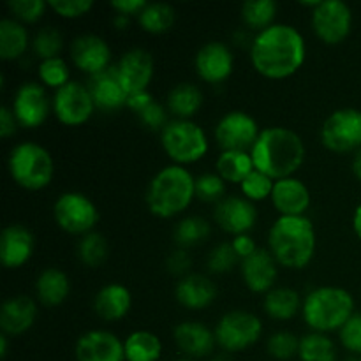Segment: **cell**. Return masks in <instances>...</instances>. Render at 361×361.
Masks as SVG:
<instances>
[{"label":"cell","mask_w":361,"mask_h":361,"mask_svg":"<svg viewBox=\"0 0 361 361\" xmlns=\"http://www.w3.org/2000/svg\"><path fill=\"white\" fill-rule=\"evenodd\" d=\"M113 67L127 95L147 92L155 74L154 55L145 48L127 49Z\"/></svg>","instance_id":"9a60e30c"},{"label":"cell","mask_w":361,"mask_h":361,"mask_svg":"<svg viewBox=\"0 0 361 361\" xmlns=\"http://www.w3.org/2000/svg\"><path fill=\"white\" fill-rule=\"evenodd\" d=\"M351 171H353V175L356 176V180H360L361 182V148L358 152H355V154H353Z\"/></svg>","instance_id":"9f6ffc18"},{"label":"cell","mask_w":361,"mask_h":361,"mask_svg":"<svg viewBox=\"0 0 361 361\" xmlns=\"http://www.w3.org/2000/svg\"><path fill=\"white\" fill-rule=\"evenodd\" d=\"M35 238L23 224H9L0 235V263L7 270L25 267L34 256Z\"/></svg>","instance_id":"603a6c76"},{"label":"cell","mask_w":361,"mask_h":361,"mask_svg":"<svg viewBox=\"0 0 361 361\" xmlns=\"http://www.w3.org/2000/svg\"><path fill=\"white\" fill-rule=\"evenodd\" d=\"M275 180H271L270 176H267L264 173L254 169L242 183H240V190H242V196L247 197L249 201H252L254 204L261 203L264 200H270L271 192H274Z\"/></svg>","instance_id":"ee69618b"},{"label":"cell","mask_w":361,"mask_h":361,"mask_svg":"<svg viewBox=\"0 0 361 361\" xmlns=\"http://www.w3.org/2000/svg\"><path fill=\"white\" fill-rule=\"evenodd\" d=\"M78 259L88 268H99L104 264V261L108 259L109 254V245L108 240L104 235L97 231H92L88 235L81 236L80 242H78Z\"/></svg>","instance_id":"74e56055"},{"label":"cell","mask_w":361,"mask_h":361,"mask_svg":"<svg viewBox=\"0 0 361 361\" xmlns=\"http://www.w3.org/2000/svg\"><path fill=\"white\" fill-rule=\"evenodd\" d=\"M14 116L23 129H37L53 113L51 99L48 97L46 87L39 81H25L18 87L11 102Z\"/></svg>","instance_id":"5bb4252c"},{"label":"cell","mask_w":361,"mask_h":361,"mask_svg":"<svg viewBox=\"0 0 361 361\" xmlns=\"http://www.w3.org/2000/svg\"><path fill=\"white\" fill-rule=\"evenodd\" d=\"M161 147L173 164L187 168L204 159L210 150V140L194 120L171 118L161 133Z\"/></svg>","instance_id":"52a82bcc"},{"label":"cell","mask_w":361,"mask_h":361,"mask_svg":"<svg viewBox=\"0 0 361 361\" xmlns=\"http://www.w3.org/2000/svg\"><path fill=\"white\" fill-rule=\"evenodd\" d=\"M37 319V303L27 295L7 298L0 307V330L7 337H18L30 330Z\"/></svg>","instance_id":"cb8c5ba5"},{"label":"cell","mask_w":361,"mask_h":361,"mask_svg":"<svg viewBox=\"0 0 361 361\" xmlns=\"http://www.w3.org/2000/svg\"><path fill=\"white\" fill-rule=\"evenodd\" d=\"M300 361H338V351L330 335L309 331L300 337Z\"/></svg>","instance_id":"8d00e7d4"},{"label":"cell","mask_w":361,"mask_h":361,"mask_svg":"<svg viewBox=\"0 0 361 361\" xmlns=\"http://www.w3.org/2000/svg\"><path fill=\"white\" fill-rule=\"evenodd\" d=\"M190 268H192V257H190L189 250L187 249L176 247V249L173 250L171 254H168V257H166V270L171 275H175V277L182 279L185 277V275L192 274Z\"/></svg>","instance_id":"681fc988"},{"label":"cell","mask_w":361,"mask_h":361,"mask_svg":"<svg viewBox=\"0 0 361 361\" xmlns=\"http://www.w3.org/2000/svg\"><path fill=\"white\" fill-rule=\"evenodd\" d=\"M254 169L250 152H221L215 161V173H219L226 183L240 185Z\"/></svg>","instance_id":"d6a6232c"},{"label":"cell","mask_w":361,"mask_h":361,"mask_svg":"<svg viewBox=\"0 0 361 361\" xmlns=\"http://www.w3.org/2000/svg\"><path fill=\"white\" fill-rule=\"evenodd\" d=\"M7 169L18 187L25 190L46 189L55 178V161L49 150L35 141L14 145L7 157Z\"/></svg>","instance_id":"8992f818"},{"label":"cell","mask_w":361,"mask_h":361,"mask_svg":"<svg viewBox=\"0 0 361 361\" xmlns=\"http://www.w3.org/2000/svg\"><path fill=\"white\" fill-rule=\"evenodd\" d=\"M126 361H161L162 342L159 335L148 330H136L123 341Z\"/></svg>","instance_id":"1f68e13d"},{"label":"cell","mask_w":361,"mask_h":361,"mask_svg":"<svg viewBox=\"0 0 361 361\" xmlns=\"http://www.w3.org/2000/svg\"><path fill=\"white\" fill-rule=\"evenodd\" d=\"M226 182L219 173H201L196 176V200L219 204L226 197Z\"/></svg>","instance_id":"7bdbcfd3"},{"label":"cell","mask_w":361,"mask_h":361,"mask_svg":"<svg viewBox=\"0 0 361 361\" xmlns=\"http://www.w3.org/2000/svg\"><path fill=\"white\" fill-rule=\"evenodd\" d=\"M18 127H20V123H18L11 106L4 104L2 108H0V136H2L4 140H9V137H13L14 134H16Z\"/></svg>","instance_id":"f907efd6"},{"label":"cell","mask_w":361,"mask_h":361,"mask_svg":"<svg viewBox=\"0 0 361 361\" xmlns=\"http://www.w3.org/2000/svg\"><path fill=\"white\" fill-rule=\"evenodd\" d=\"M113 25H115L116 30H126L130 25V18L123 16V14H115V16H113Z\"/></svg>","instance_id":"6f0895ef"},{"label":"cell","mask_w":361,"mask_h":361,"mask_svg":"<svg viewBox=\"0 0 361 361\" xmlns=\"http://www.w3.org/2000/svg\"><path fill=\"white\" fill-rule=\"evenodd\" d=\"M176 361H196V360H190V358H180V360H176Z\"/></svg>","instance_id":"6125c7cd"},{"label":"cell","mask_w":361,"mask_h":361,"mask_svg":"<svg viewBox=\"0 0 361 361\" xmlns=\"http://www.w3.org/2000/svg\"><path fill=\"white\" fill-rule=\"evenodd\" d=\"M203 106V92L196 83L182 81L176 83L166 97V108L171 113V118L192 120Z\"/></svg>","instance_id":"f1b7e54d"},{"label":"cell","mask_w":361,"mask_h":361,"mask_svg":"<svg viewBox=\"0 0 361 361\" xmlns=\"http://www.w3.org/2000/svg\"><path fill=\"white\" fill-rule=\"evenodd\" d=\"M53 219L62 231L74 236H85L95 231L101 212L97 204L83 192L67 190L56 197L53 204Z\"/></svg>","instance_id":"9c48e42d"},{"label":"cell","mask_w":361,"mask_h":361,"mask_svg":"<svg viewBox=\"0 0 361 361\" xmlns=\"http://www.w3.org/2000/svg\"><path fill=\"white\" fill-rule=\"evenodd\" d=\"M214 221L222 231L233 238L240 235H250L257 222V208L252 201L243 196H226L219 204H215Z\"/></svg>","instance_id":"ac0fdd59"},{"label":"cell","mask_w":361,"mask_h":361,"mask_svg":"<svg viewBox=\"0 0 361 361\" xmlns=\"http://www.w3.org/2000/svg\"><path fill=\"white\" fill-rule=\"evenodd\" d=\"M310 23L316 37L328 46L344 42L353 32V11L342 0H317L310 11Z\"/></svg>","instance_id":"8fae6325"},{"label":"cell","mask_w":361,"mask_h":361,"mask_svg":"<svg viewBox=\"0 0 361 361\" xmlns=\"http://www.w3.org/2000/svg\"><path fill=\"white\" fill-rule=\"evenodd\" d=\"M196 200V176L185 166L168 164L159 169L147 185L145 201L152 215L173 219Z\"/></svg>","instance_id":"277c9868"},{"label":"cell","mask_w":361,"mask_h":361,"mask_svg":"<svg viewBox=\"0 0 361 361\" xmlns=\"http://www.w3.org/2000/svg\"><path fill=\"white\" fill-rule=\"evenodd\" d=\"M136 20L143 32L161 35L171 30L176 20V13L175 7L166 2H148Z\"/></svg>","instance_id":"836d02e7"},{"label":"cell","mask_w":361,"mask_h":361,"mask_svg":"<svg viewBox=\"0 0 361 361\" xmlns=\"http://www.w3.org/2000/svg\"><path fill=\"white\" fill-rule=\"evenodd\" d=\"M210 361H231V358H229L228 353H221V355H215Z\"/></svg>","instance_id":"91938a15"},{"label":"cell","mask_w":361,"mask_h":361,"mask_svg":"<svg viewBox=\"0 0 361 361\" xmlns=\"http://www.w3.org/2000/svg\"><path fill=\"white\" fill-rule=\"evenodd\" d=\"M217 348L222 353H242L252 348L263 337V321L254 312L233 309L221 316L214 328Z\"/></svg>","instance_id":"ba28073f"},{"label":"cell","mask_w":361,"mask_h":361,"mask_svg":"<svg viewBox=\"0 0 361 361\" xmlns=\"http://www.w3.org/2000/svg\"><path fill=\"white\" fill-rule=\"evenodd\" d=\"M71 60L74 67L88 78L97 76L113 67V53L108 41L97 34H81L71 42Z\"/></svg>","instance_id":"2e32d148"},{"label":"cell","mask_w":361,"mask_h":361,"mask_svg":"<svg viewBox=\"0 0 361 361\" xmlns=\"http://www.w3.org/2000/svg\"><path fill=\"white\" fill-rule=\"evenodd\" d=\"M353 231H355L356 238L361 242V203L353 212Z\"/></svg>","instance_id":"11a10c76"},{"label":"cell","mask_w":361,"mask_h":361,"mask_svg":"<svg viewBox=\"0 0 361 361\" xmlns=\"http://www.w3.org/2000/svg\"><path fill=\"white\" fill-rule=\"evenodd\" d=\"M238 263H242V261L236 256L231 242L217 243L207 256V268L214 275L229 274V271L235 270Z\"/></svg>","instance_id":"b9f144b4"},{"label":"cell","mask_w":361,"mask_h":361,"mask_svg":"<svg viewBox=\"0 0 361 361\" xmlns=\"http://www.w3.org/2000/svg\"><path fill=\"white\" fill-rule=\"evenodd\" d=\"M355 314V298L348 289L338 286H319L303 298V323L316 334H338Z\"/></svg>","instance_id":"5b68a950"},{"label":"cell","mask_w":361,"mask_h":361,"mask_svg":"<svg viewBox=\"0 0 361 361\" xmlns=\"http://www.w3.org/2000/svg\"><path fill=\"white\" fill-rule=\"evenodd\" d=\"M48 9V2L44 0H9L7 2L11 18L23 25L37 23Z\"/></svg>","instance_id":"f6af8a7d"},{"label":"cell","mask_w":361,"mask_h":361,"mask_svg":"<svg viewBox=\"0 0 361 361\" xmlns=\"http://www.w3.org/2000/svg\"><path fill=\"white\" fill-rule=\"evenodd\" d=\"M71 281L60 268L49 267L35 279V298L44 307H59L69 298Z\"/></svg>","instance_id":"83f0119b"},{"label":"cell","mask_w":361,"mask_h":361,"mask_svg":"<svg viewBox=\"0 0 361 361\" xmlns=\"http://www.w3.org/2000/svg\"><path fill=\"white\" fill-rule=\"evenodd\" d=\"M279 6L275 0H247L242 4L240 16H242L243 25L254 34L267 30L271 25H275Z\"/></svg>","instance_id":"d590c367"},{"label":"cell","mask_w":361,"mask_h":361,"mask_svg":"<svg viewBox=\"0 0 361 361\" xmlns=\"http://www.w3.org/2000/svg\"><path fill=\"white\" fill-rule=\"evenodd\" d=\"M271 204L282 217H303L312 203V194L298 176L277 180L271 192Z\"/></svg>","instance_id":"7402d4cb"},{"label":"cell","mask_w":361,"mask_h":361,"mask_svg":"<svg viewBox=\"0 0 361 361\" xmlns=\"http://www.w3.org/2000/svg\"><path fill=\"white\" fill-rule=\"evenodd\" d=\"M175 298L183 309L204 310L217 300V286L207 275L189 274L176 282Z\"/></svg>","instance_id":"484cf974"},{"label":"cell","mask_w":361,"mask_h":361,"mask_svg":"<svg viewBox=\"0 0 361 361\" xmlns=\"http://www.w3.org/2000/svg\"><path fill=\"white\" fill-rule=\"evenodd\" d=\"M48 7L63 20H78L94 9L92 0H48Z\"/></svg>","instance_id":"bcb514c9"},{"label":"cell","mask_w":361,"mask_h":361,"mask_svg":"<svg viewBox=\"0 0 361 361\" xmlns=\"http://www.w3.org/2000/svg\"><path fill=\"white\" fill-rule=\"evenodd\" d=\"M137 118H140L141 126H145L150 130H157L159 134L162 133L166 126L171 122V113L166 108V104H161V102L154 101L148 108H145L143 111L137 113Z\"/></svg>","instance_id":"7dc6e473"},{"label":"cell","mask_w":361,"mask_h":361,"mask_svg":"<svg viewBox=\"0 0 361 361\" xmlns=\"http://www.w3.org/2000/svg\"><path fill=\"white\" fill-rule=\"evenodd\" d=\"M51 104L53 115L62 126L67 127L85 126L97 111L88 85L74 80L53 94Z\"/></svg>","instance_id":"7c38bea8"},{"label":"cell","mask_w":361,"mask_h":361,"mask_svg":"<svg viewBox=\"0 0 361 361\" xmlns=\"http://www.w3.org/2000/svg\"><path fill=\"white\" fill-rule=\"evenodd\" d=\"M37 78L39 83L46 88H53V90H59V88L66 87L71 80V69L69 63L62 59V56H56V59L42 60L39 62L37 67Z\"/></svg>","instance_id":"f35d334b"},{"label":"cell","mask_w":361,"mask_h":361,"mask_svg":"<svg viewBox=\"0 0 361 361\" xmlns=\"http://www.w3.org/2000/svg\"><path fill=\"white\" fill-rule=\"evenodd\" d=\"M194 69L204 83L221 85L228 81L235 71V55L226 42L210 41L197 49Z\"/></svg>","instance_id":"e0dca14e"},{"label":"cell","mask_w":361,"mask_h":361,"mask_svg":"<svg viewBox=\"0 0 361 361\" xmlns=\"http://www.w3.org/2000/svg\"><path fill=\"white\" fill-rule=\"evenodd\" d=\"M210 235L212 224L200 215H187V217L180 219L178 224L175 226V231H173L176 247L187 250L204 243L210 238Z\"/></svg>","instance_id":"e575fe53"},{"label":"cell","mask_w":361,"mask_h":361,"mask_svg":"<svg viewBox=\"0 0 361 361\" xmlns=\"http://www.w3.org/2000/svg\"><path fill=\"white\" fill-rule=\"evenodd\" d=\"M321 143L334 154H355L361 148V109L331 111L321 126Z\"/></svg>","instance_id":"30bf717a"},{"label":"cell","mask_w":361,"mask_h":361,"mask_svg":"<svg viewBox=\"0 0 361 361\" xmlns=\"http://www.w3.org/2000/svg\"><path fill=\"white\" fill-rule=\"evenodd\" d=\"M303 298L293 288H279L275 286L271 291L263 296V310L274 321H291L302 314Z\"/></svg>","instance_id":"f546056e"},{"label":"cell","mask_w":361,"mask_h":361,"mask_svg":"<svg viewBox=\"0 0 361 361\" xmlns=\"http://www.w3.org/2000/svg\"><path fill=\"white\" fill-rule=\"evenodd\" d=\"M300 337L289 330H279L267 341V353L277 361H289L298 358Z\"/></svg>","instance_id":"ab89813d"},{"label":"cell","mask_w":361,"mask_h":361,"mask_svg":"<svg viewBox=\"0 0 361 361\" xmlns=\"http://www.w3.org/2000/svg\"><path fill=\"white\" fill-rule=\"evenodd\" d=\"M231 245L233 249H235L236 256L240 257V261L247 259L249 256H252L254 252H256L259 247L256 245V242H254V238L250 235H240V236H235V238L231 240Z\"/></svg>","instance_id":"f5cc1de1"},{"label":"cell","mask_w":361,"mask_h":361,"mask_svg":"<svg viewBox=\"0 0 361 361\" xmlns=\"http://www.w3.org/2000/svg\"><path fill=\"white\" fill-rule=\"evenodd\" d=\"M147 4L148 2H145V0H115V2H111L109 6H111V9L115 11L116 14H123V16H129V18H137Z\"/></svg>","instance_id":"816d5d0a"},{"label":"cell","mask_w":361,"mask_h":361,"mask_svg":"<svg viewBox=\"0 0 361 361\" xmlns=\"http://www.w3.org/2000/svg\"><path fill=\"white\" fill-rule=\"evenodd\" d=\"M87 85L97 111L115 113L127 108V99H129V95L123 90L122 83H120L118 76L115 73V67H109L104 73L88 78Z\"/></svg>","instance_id":"d4e9b609"},{"label":"cell","mask_w":361,"mask_h":361,"mask_svg":"<svg viewBox=\"0 0 361 361\" xmlns=\"http://www.w3.org/2000/svg\"><path fill=\"white\" fill-rule=\"evenodd\" d=\"M9 338L7 335L0 334V358L2 360H6L9 355Z\"/></svg>","instance_id":"680465c9"},{"label":"cell","mask_w":361,"mask_h":361,"mask_svg":"<svg viewBox=\"0 0 361 361\" xmlns=\"http://www.w3.org/2000/svg\"><path fill=\"white\" fill-rule=\"evenodd\" d=\"M243 284L250 293L267 295L275 288L279 279V263L268 249H257L252 256L240 263Z\"/></svg>","instance_id":"44dd1931"},{"label":"cell","mask_w":361,"mask_h":361,"mask_svg":"<svg viewBox=\"0 0 361 361\" xmlns=\"http://www.w3.org/2000/svg\"><path fill=\"white\" fill-rule=\"evenodd\" d=\"M307 148L296 130L282 126L261 129L259 137L250 150L254 168L271 180L296 176L305 162Z\"/></svg>","instance_id":"7a4b0ae2"},{"label":"cell","mask_w":361,"mask_h":361,"mask_svg":"<svg viewBox=\"0 0 361 361\" xmlns=\"http://www.w3.org/2000/svg\"><path fill=\"white\" fill-rule=\"evenodd\" d=\"M342 361H361V356H349V358H345Z\"/></svg>","instance_id":"94428289"},{"label":"cell","mask_w":361,"mask_h":361,"mask_svg":"<svg viewBox=\"0 0 361 361\" xmlns=\"http://www.w3.org/2000/svg\"><path fill=\"white\" fill-rule=\"evenodd\" d=\"M92 307H94L95 316L101 317L102 321L113 323V321L123 319L130 312L133 295L127 286L120 282H109L95 293Z\"/></svg>","instance_id":"4316f807"},{"label":"cell","mask_w":361,"mask_h":361,"mask_svg":"<svg viewBox=\"0 0 361 361\" xmlns=\"http://www.w3.org/2000/svg\"><path fill=\"white\" fill-rule=\"evenodd\" d=\"M63 48V37L60 30L55 27H42L39 28L37 34L32 39V51L37 59L49 60L60 56V51Z\"/></svg>","instance_id":"60d3db41"},{"label":"cell","mask_w":361,"mask_h":361,"mask_svg":"<svg viewBox=\"0 0 361 361\" xmlns=\"http://www.w3.org/2000/svg\"><path fill=\"white\" fill-rule=\"evenodd\" d=\"M78 361H126L123 341L108 330H88L74 345Z\"/></svg>","instance_id":"d6986e66"},{"label":"cell","mask_w":361,"mask_h":361,"mask_svg":"<svg viewBox=\"0 0 361 361\" xmlns=\"http://www.w3.org/2000/svg\"><path fill=\"white\" fill-rule=\"evenodd\" d=\"M173 341L183 358H208L217 348L215 334L210 326L201 321H182L173 330Z\"/></svg>","instance_id":"ffe728a7"},{"label":"cell","mask_w":361,"mask_h":361,"mask_svg":"<svg viewBox=\"0 0 361 361\" xmlns=\"http://www.w3.org/2000/svg\"><path fill=\"white\" fill-rule=\"evenodd\" d=\"M307 60V41L289 23H275L254 34L250 41V63L259 76L281 81L295 76Z\"/></svg>","instance_id":"6da1fadb"},{"label":"cell","mask_w":361,"mask_h":361,"mask_svg":"<svg viewBox=\"0 0 361 361\" xmlns=\"http://www.w3.org/2000/svg\"><path fill=\"white\" fill-rule=\"evenodd\" d=\"M154 101L155 99L154 95L150 94V90L140 92V94L129 95V99H127V108H129L134 115H137V113L143 111L145 108H148Z\"/></svg>","instance_id":"db71d44e"},{"label":"cell","mask_w":361,"mask_h":361,"mask_svg":"<svg viewBox=\"0 0 361 361\" xmlns=\"http://www.w3.org/2000/svg\"><path fill=\"white\" fill-rule=\"evenodd\" d=\"M32 46L27 25L20 23L14 18L7 16L0 20V59L4 62L20 60Z\"/></svg>","instance_id":"4dcf8cb0"},{"label":"cell","mask_w":361,"mask_h":361,"mask_svg":"<svg viewBox=\"0 0 361 361\" xmlns=\"http://www.w3.org/2000/svg\"><path fill=\"white\" fill-rule=\"evenodd\" d=\"M317 249V235L312 221L303 217L279 215L268 231V250L279 267L303 270L312 263Z\"/></svg>","instance_id":"3957f363"},{"label":"cell","mask_w":361,"mask_h":361,"mask_svg":"<svg viewBox=\"0 0 361 361\" xmlns=\"http://www.w3.org/2000/svg\"><path fill=\"white\" fill-rule=\"evenodd\" d=\"M259 134L257 120L242 109L222 115L214 130V137L222 152H250Z\"/></svg>","instance_id":"4fadbf2b"},{"label":"cell","mask_w":361,"mask_h":361,"mask_svg":"<svg viewBox=\"0 0 361 361\" xmlns=\"http://www.w3.org/2000/svg\"><path fill=\"white\" fill-rule=\"evenodd\" d=\"M338 341L351 356H361V314H355L338 330Z\"/></svg>","instance_id":"c3c4849f"}]
</instances>
